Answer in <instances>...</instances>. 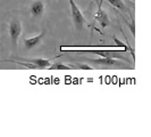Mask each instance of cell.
Segmentation results:
<instances>
[{
  "label": "cell",
  "instance_id": "6da1fadb",
  "mask_svg": "<svg viewBox=\"0 0 151 137\" xmlns=\"http://www.w3.org/2000/svg\"><path fill=\"white\" fill-rule=\"evenodd\" d=\"M61 53L66 52V53H86V54H94V55H98V56H101V57H114V58H118V60H122V61H126L127 63H129V58L126 57H122L121 54L124 53V52H127V50H65V49H60Z\"/></svg>",
  "mask_w": 151,
  "mask_h": 137
},
{
  "label": "cell",
  "instance_id": "7a4b0ae2",
  "mask_svg": "<svg viewBox=\"0 0 151 137\" xmlns=\"http://www.w3.org/2000/svg\"><path fill=\"white\" fill-rule=\"evenodd\" d=\"M68 60H80V61L89 62L91 64H96V65H117V66H125L123 63L116 61L114 57H98V58H93V57H75V58H68Z\"/></svg>",
  "mask_w": 151,
  "mask_h": 137
},
{
  "label": "cell",
  "instance_id": "3957f363",
  "mask_svg": "<svg viewBox=\"0 0 151 137\" xmlns=\"http://www.w3.org/2000/svg\"><path fill=\"white\" fill-rule=\"evenodd\" d=\"M68 1H69V5H70V13H72V18H73L74 25H75L77 30L81 31L83 29L84 24L86 23L83 16V13L80 10V8L77 7V5L75 4L74 0H68Z\"/></svg>",
  "mask_w": 151,
  "mask_h": 137
},
{
  "label": "cell",
  "instance_id": "277c9868",
  "mask_svg": "<svg viewBox=\"0 0 151 137\" xmlns=\"http://www.w3.org/2000/svg\"><path fill=\"white\" fill-rule=\"evenodd\" d=\"M22 33V24H21V21L17 18V17H14L10 23H9V36H10V39H12V42L14 46H17V41H18V38Z\"/></svg>",
  "mask_w": 151,
  "mask_h": 137
},
{
  "label": "cell",
  "instance_id": "5b68a950",
  "mask_svg": "<svg viewBox=\"0 0 151 137\" xmlns=\"http://www.w3.org/2000/svg\"><path fill=\"white\" fill-rule=\"evenodd\" d=\"M16 60H22L23 62H27L33 65H35L37 68H49L52 64L50 60L47 58H26V57H16Z\"/></svg>",
  "mask_w": 151,
  "mask_h": 137
},
{
  "label": "cell",
  "instance_id": "8992f818",
  "mask_svg": "<svg viewBox=\"0 0 151 137\" xmlns=\"http://www.w3.org/2000/svg\"><path fill=\"white\" fill-rule=\"evenodd\" d=\"M45 31H42L40 34L33 37V38H30V39L25 38L24 39V46H25V48H26L27 50L33 49L35 46H38L39 44H41V41H42L43 37H45Z\"/></svg>",
  "mask_w": 151,
  "mask_h": 137
},
{
  "label": "cell",
  "instance_id": "52a82bcc",
  "mask_svg": "<svg viewBox=\"0 0 151 137\" xmlns=\"http://www.w3.org/2000/svg\"><path fill=\"white\" fill-rule=\"evenodd\" d=\"M30 10L33 17H40V16H42L43 12H45V2L42 0H35L31 5Z\"/></svg>",
  "mask_w": 151,
  "mask_h": 137
},
{
  "label": "cell",
  "instance_id": "ba28073f",
  "mask_svg": "<svg viewBox=\"0 0 151 137\" xmlns=\"http://www.w3.org/2000/svg\"><path fill=\"white\" fill-rule=\"evenodd\" d=\"M96 20L100 23V25L102 26V28H106L109 25V18H108V15H107V13L102 9V8H98V12L96 13Z\"/></svg>",
  "mask_w": 151,
  "mask_h": 137
},
{
  "label": "cell",
  "instance_id": "9c48e42d",
  "mask_svg": "<svg viewBox=\"0 0 151 137\" xmlns=\"http://www.w3.org/2000/svg\"><path fill=\"white\" fill-rule=\"evenodd\" d=\"M49 70H73V65L70 64H63V63H53L50 65Z\"/></svg>",
  "mask_w": 151,
  "mask_h": 137
},
{
  "label": "cell",
  "instance_id": "30bf717a",
  "mask_svg": "<svg viewBox=\"0 0 151 137\" xmlns=\"http://www.w3.org/2000/svg\"><path fill=\"white\" fill-rule=\"evenodd\" d=\"M113 7L117 8V9H119L122 12H126L127 10V8L126 6L124 5V2H123V0H107Z\"/></svg>",
  "mask_w": 151,
  "mask_h": 137
},
{
  "label": "cell",
  "instance_id": "8fae6325",
  "mask_svg": "<svg viewBox=\"0 0 151 137\" xmlns=\"http://www.w3.org/2000/svg\"><path fill=\"white\" fill-rule=\"evenodd\" d=\"M102 2H104V0H99L98 8H101V6H102Z\"/></svg>",
  "mask_w": 151,
  "mask_h": 137
},
{
  "label": "cell",
  "instance_id": "7c38bea8",
  "mask_svg": "<svg viewBox=\"0 0 151 137\" xmlns=\"http://www.w3.org/2000/svg\"><path fill=\"white\" fill-rule=\"evenodd\" d=\"M1 62H10V60H0V63Z\"/></svg>",
  "mask_w": 151,
  "mask_h": 137
},
{
  "label": "cell",
  "instance_id": "4fadbf2b",
  "mask_svg": "<svg viewBox=\"0 0 151 137\" xmlns=\"http://www.w3.org/2000/svg\"><path fill=\"white\" fill-rule=\"evenodd\" d=\"M93 1H96V2H97V4H99V0H93Z\"/></svg>",
  "mask_w": 151,
  "mask_h": 137
}]
</instances>
